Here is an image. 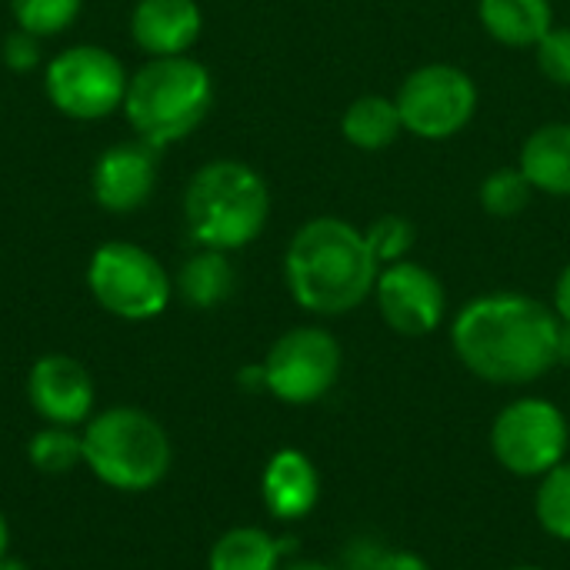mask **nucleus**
Here are the masks:
<instances>
[{
	"mask_svg": "<svg viewBox=\"0 0 570 570\" xmlns=\"http://www.w3.org/2000/svg\"><path fill=\"white\" fill-rule=\"evenodd\" d=\"M80 3L83 0H10V13L20 30H30L37 37H53L77 20Z\"/></svg>",
	"mask_w": 570,
	"mask_h": 570,
	"instance_id": "obj_24",
	"label": "nucleus"
},
{
	"mask_svg": "<svg viewBox=\"0 0 570 570\" xmlns=\"http://www.w3.org/2000/svg\"><path fill=\"white\" fill-rule=\"evenodd\" d=\"M157 184V147L147 140L117 144L104 150L90 174V194L107 214H130L144 207Z\"/></svg>",
	"mask_w": 570,
	"mask_h": 570,
	"instance_id": "obj_13",
	"label": "nucleus"
},
{
	"mask_svg": "<svg viewBox=\"0 0 570 570\" xmlns=\"http://www.w3.org/2000/svg\"><path fill=\"white\" fill-rule=\"evenodd\" d=\"M3 60L10 70H30L40 63V37L30 30H13L3 43Z\"/></svg>",
	"mask_w": 570,
	"mask_h": 570,
	"instance_id": "obj_27",
	"label": "nucleus"
},
{
	"mask_svg": "<svg viewBox=\"0 0 570 570\" xmlns=\"http://www.w3.org/2000/svg\"><path fill=\"white\" fill-rule=\"evenodd\" d=\"M538 67L541 73L558 83V87H570V27H551L538 47H534Z\"/></svg>",
	"mask_w": 570,
	"mask_h": 570,
	"instance_id": "obj_26",
	"label": "nucleus"
},
{
	"mask_svg": "<svg viewBox=\"0 0 570 570\" xmlns=\"http://www.w3.org/2000/svg\"><path fill=\"white\" fill-rule=\"evenodd\" d=\"M87 287L94 301L120 321H150L167 311L174 294L164 264L130 240H110L94 250Z\"/></svg>",
	"mask_w": 570,
	"mask_h": 570,
	"instance_id": "obj_6",
	"label": "nucleus"
},
{
	"mask_svg": "<svg viewBox=\"0 0 570 570\" xmlns=\"http://www.w3.org/2000/svg\"><path fill=\"white\" fill-rule=\"evenodd\" d=\"M404 130L421 140H451L478 114V83L454 63L411 70L394 97Z\"/></svg>",
	"mask_w": 570,
	"mask_h": 570,
	"instance_id": "obj_9",
	"label": "nucleus"
},
{
	"mask_svg": "<svg viewBox=\"0 0 570 570\" xmlns=\"http://www.w3.org/2000/svg\"><path fill=\"white\" fill-rule=\"evenodd\" d=\"M534 518L548 538L570 544V461H561L538 481Z\"/></svg>",
	"mask_w": 570,
	"mask_h": 570,
	"instance_id": "obj_22",
	"label": "nucleus"
},
{
	"mask_svg": "<svg viewBox=\"0 0 570 570\" xmlns=\"http://www.w3.org/2000/svg\"><path fill=\"white\" fill-rule=\"evenodd\" d=\"M414 237H417V227L401 214H384L364 230V240H367V247H371V254L377 257L381 267L407 261V254L414 247Z\"/></svg>",
	"mask_w": 570,
	"mask_h": 570,
	"instance_id": "obj_25",
	"label": "nucleus"
},
{
	"mask_svg": "<svg viewBox=\"0 0 570 570\" xmlns=\"http://www.w3.org/2000/svg\"><path fill=\"white\" fill-rule=\"evenodd\" d=\"M381 264L364 230L341 217H314L287 244L284 281L297 307L314 317H344L361 307L377 284Z\"/></svg>",
	"mask_w": 570,
	"mask_h": 570,
	"instance_id": "obj_2",
	"label": "nucleus"
},
{
	"mask_svg": "<svg viewBox=\"0 0 570 570\" xmlns=\"http://www.w3.org/2000/svg\"><path fill=\"white\" fill-rule=\"evenodd\" d=\"M528 184L548 197H570V124L554 120L538 127L518 160Z\"/></svg>",
	"mask_w": 570,
	"mask_h": 570,
	"instance_id": "obj_16",
	"label": "nucleus"
},
{
	"mask_svg": "<svg viewBox=\"0 0 570 570\" xmlns=\"http://www.w3.org/2000/svg\"><path fill=\"white\" fill-rule=\"evenodd\" d=\"M237 381H240V387H244V391H267V381H264V364L244 367V371L237 374Z\"/></svg>",
	"mask_w": 570,
	"mask_h": 570,
	"instance_id": "obj_30",
	"label": "nucleus"
},
{
	"mask_svg": "<svg viewBox=\"0 0 570 570\" xmlns=\"http://www.w3.org/2000/svg\"><path fill=\"white\" fill-rule=\"evenodd\" d=\"M271 217L267 180L244 160L204 164L184 190V224L194 244L207 250H240L254 244Z\"/></svg>",
	"mask_w": 570,
	"mask_h": 570,
	"instance_id": "obj_3",
	"label": "nucleus"
},
{
	"mask_svg": "<svg viewBox=\"0 0 570 570\" xmlns=\"http://www.w3.org/2000/svg\"><path fill=\"white\" fill-rule=\"evenodd\" d=\"M554 314L561 317L564 327H570V264L561 271V277L554 284Z\"/></svg>",
	"mask_w": 570,
	"mask_h": 570,
	"instance_id": "obj_29",
	"label": "nucleus"
},
{
	"mask_svg": "<svg viewBox=\"0 0 570 570\" xmlns=\"http://www.w3.org/2000/svg\"><path fill=\"white\" fill-rule=\"evenodd\" d=\"M374 570H431V564H428L417 551L384 544V551H381L377 561H374Z\"/></svg>",
	"mask_w": 570,
	"mask_h": 570,
	"instance_id": "obj_28",
	"label": "nucleus"
},
{
	"mask_svg": "<svg viewBox=\"0 0 570 570\" xmlns=\"http://www.w3.org/2000/svg\"><path fill=\"white\" fill-rule=\"evenodd\" d=\"M0 570H30V568H27L23 561H17V558H10V554H7V558H0Z\"/></svg>",
	"mask_w": 570,
	"mask_h": 570,
	"instance_id": "obj_33",
	"label": "nucleus"
},
{
	"mask_svg": "<svg viewBox=\"0 0 570 570\" xmlns=\"http://www.w3.org/2000/svg\"><path fill=\"white\" fill-rule=\"evenodd\" d=\"M508 570H544V568H538V564H518V568H508Z\"/></svg>",
	"mask_w": 570,
	"mask_h": 570,
	"instance_id": "obj_34",
	"label": "nucleus"
},
{
	"mask_svg": "<svg viewBox=\"0 0 570 570\" xmlns=\"http://www.w3.org/2000/svg\"><path fill=\"white\" fill-rule=\"evenodd\" d=\"M261 364H264L267 394H274L281 404L304 407V404H317L334 391L344 367V351L331 331L304 324L281 334Z\"/></svg>",
	"mask_w": 570,
	"mask_h": 570,
	"instance_id": "obj_8",
	"label": "nucleus"
},
{
	"mask_svg": "<svg viewBox=\"0 0 570 570\" xmlns=\"http://www.w3.org/2000/svg\"><path fill=\"white\" fill-rule=\"evenodd\" d=\"M281 570H341V568L324 564V561H291V564H284Z\"/></svg>",
	"mask_w": 570,
	"mask_h": 570,
	"instance_id": "obj_31",
	"label": "nucleus"
},
{
	"mask_svg": "<svg viewBox=\"0 0 570 570\" xmlns=\"http://www.w3.org/2000/svg\"><path fill=\"white\" fill-rule=\"evenodd\" d=\"M261 501L264 511L281 524L304 521L321 501V474L314 461L297 448L271 454L261 474Z\"/></svg>",
	"mask_w": 570,
	"mask_h": 570,
	"instance_id": "obj_14",
	"label": "nucleus"
},
{
	"mask_svg": "<svg viewBox=\"0 0 570 570\" xmlns=\"http://www.w3.org/2000/svg\"><path fill=\"white\" fill-rule=\"evenodd\" d=\"M27 401L43 424L80 428L94 417V377L70 354H43L27 374Z\"/></svg>",
	"mask_w": 570,
	"mask_h": 570,
	"instance_id": "obj_12",
	"label": "nucleus"
},
{
	"mask_svg": "<svg viewBox=\"0 0 570 570\" xmlns=\"http://www.w3.org/2000/svg\"><path fill=\"white\" fill-rule=\"evenodd\" d=\"M234 287H237V274H234L227 254L207 250V247H200L194 257H187L174 277V291L184 297V304H190L197 311L220 307L224 301H230Z\"/></svg>",
	"mask_w": 570,
	"mask_h": 570,
	"instance_id": "obj_18",
	"label": "nucleus"
},
{
	"mask_svg": "<svg viewBox=\"0 0 570 570\" xmlns=\"http://www.w3.org/2000/svg\"><path fill=\"white\" fill-rule=\"evenodd\" d=\"M564 324L544 301L521 291H494L468 301L451 324L458 361L488 384L524 387L561 364Z\"/></svg>",
	"mask_w": 570,
	"mask_h": 570,
	"instance_id": "obj_1",
	"label": "nucleus"
},
{
	"mask_svg": "<svg viewBox=\"0 0 570 570\" xmlns=\"http://www.w3.org/2000/svg\"><path fill=\"white\" fill-rule=\"evenodd\" d=\"M204 27L197 0H137L130 13V37L150 57L187 53Z\"/></svg>",
	"mask_w": 570,
	"mask_h": 570,
	"instance_id": "obj_15",
	"label": "nucleus"
},
{
	"mask_svg": "<svg viewBox=\"0 0 570 570\" xmlns=\"http://www.w3.org/2000/svg\"><path fill=\"white\" fill-rule=\"evenodd\" d=\"M371 297L377 301L384 324L401 337H428L441 327L448 314V294L441 277L417 261H397L381 267Z\"/></svg>",
	"mask_w": 570,
	"mask_h": 570,
	"instance_id": "obj_11",
	"label": "nucleus"
},
{
	"mask_svg": "<svg viewBox=\"0 0 570 570\" xmlns=\"http://www.w3.org/2000/svg\"><path fill=\"white\" fill-rule=\"evenodd\" d=\"M341 134L357 150H384L404 134V120L394 97L364 94L347 104L341 117Z\"/></svg>",
	"mask_w": 570,
	"mask_h": 570,
	"instance_id": "obj_19",
	"label": "nucleus"
},
{
	"mask_svg": "<svg viewBox=\"0 0 570 570\" xmlns=\"http://www.w3.org/2000/svg\"><path fill=\"white\" fill-rule=\"evenodd\" d=\"M27 458H30V464H33L40 474H50V478L73 474V471L83 464V438H80L77 428L47 424V428H40V431L30 438Z\"/></svg>",
	"mask_w": 570,
	"mask_h": 570,
	"instance_id": "obj_21",
	"label": "nucleus"
},
{
	"mask_svg": "<svg viewBox=\"0 0 570 570\" xmlns=\"http://www.w3.org/2000/svg\"><path fill=\"white\" fill-rule=\"evenodd\" d=\"M127 83L130 77L110 50L80 43L60 50L50 60L43 90L63 117L100 120L110 117L117 107H124Z\"/></svg>",
	"mask_w": 570,
	"mask_h": 570,
	"instance_id": "obj_10",
	"label": "nucleus"
},
{
	"mask_svg": "<svg viewBox=\"0 0 570 570\" xmlns=\"http://www.w3.org/2000/svg\"><path fill=\"white\" fill-rule=\"evenodd\" d=\"M284 568V551L281 538H274L264 528H230L224 531L210 554H207V570H281Z\"/></svg>",
	"mask_w": 570,
	"mask_h": 570,
	"instance_id": "obj_20",
	"label": "nucleus"
},
{
	"mask_svg": "<svg viewBox=\"0 0 570 570\" xmlns=\"http://www.w3.org/2000/svg\"><path fill=\"white\" fill-rule=\"evenodd\" d=\"M214 107L210 70L180 53V57H150L127 83L124 114L130 127L150 147H167L190 137Z\"/></svg>",
	"mask_w": 570,
	"mask_h": 570,
	"instance_id": "obj_4",
	"label": "nucleus"
},
{
	"mask_svg": "<svg viewBox=\"0 0 570 570\" xmlns=\"http://www.w3.org/2000/svg\"><path fill=\"white\" fill-rule=\"evenodd\" d=\"M570 424L548 397H518L504 404L491 424V454L514 478L541 481L568 461Z\"/></svg>",
	"mask_w": 570,
	"mask_h": 570,
	"instance_id": "obj_7",
	"label": "nucleus"
},
{
	"mask_svg": "<svg viewBox=\"0 0 570 570\" xmlns=\"http://www.w3.org/2000/svg\"><path fill=\"white\" fill-rule=\"evenodd\" d=\"M80 438L83 468L100 484L124 494H144L157 488L174 464V448L164 424L130 404L94 414Z\"/></svg>",
	"mask_w": 570,
	"mask_h": 570,
	"instance_id": "obj_5",
	"label": "nucleus"
},
{
	"mask_svg": "<svg viewBox=\"0 0 570 570\" xmlns=\"http://www.w3.org/2000/svg\"><path fill=\"white\" fill-rule=\"evenodd\" d=\"M481 27L504 47H538L554 27L551 0H478Z\"/></svg>",
	"mask_w": 570,
	"mask_h": 570,
	"instance_id": "obj_17",
	"label": "nucleus"
},
{
	"mask_svg": "<svg viewBox=\"0 0 570 570\" xmlns=\"http://www.w3.org/2000/svg\"><path fill=\"white\" fill-rule=\"evenodd\" d=\"M10 551V528H7V518L0 514V558H7Z\"/></svg>",
	"mask_w": 570,
	"mask_h": 570,
	"instance_id": "obj_32",
	"label": "nucleus"
},
{
	"mask_svg": "<svg viewBox=\"0 0 570 570\" xmlns=\"http://www.w3.org/2000/svg\"><path fill=\"white\" fill-rule=\"evenodd\" d=\"M531 197H534V187L528 184L521 167H501V170L488 174L478 187L481 210L498 220H511V217L524 214Z\"/></svg>",
	"mask_w": 570,
	"mask_h": 570,
	"instance_id": "obj_23",
	"label": "nucleus"
}]
</instances>
